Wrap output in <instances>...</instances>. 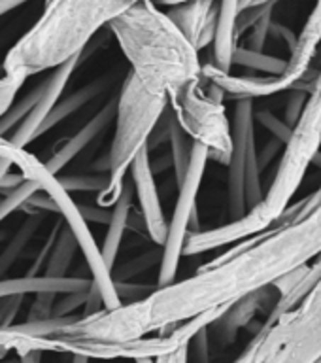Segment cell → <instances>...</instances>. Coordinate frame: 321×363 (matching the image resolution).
<instances>
[{
    "label": "cell",
    "mask_w": 321,
    "mask_h": 363,
    "mask_svg": "<svg viewBox=\"0 0 321 363\" xmlns=\"http://www.w3.org/2000/svg\"><path fill=\"white\" fill-rule=\"evenodd\" d=\"M187 363H212L208 328L201 329L187 345Z\"/></svg>",
    "instance_id": "obj_32"
},
{
    "label": "cell",
    "mask_w": 321,
    "mask_h": 363,
    "mask_svg": "<svg viewBox=\"0 0 321 363\" xmlns=\"http://www.w3.org/2000/svg\"><path fill=\"white\" fill-rule=\"evenodd\" d=\"M135 363H155V357H138Z\"/></svg>",
    "instance_id": "obj_47"
},
{
    "label": "cell",
    "mask_w": 321,
    "mask_h": 363,
    "mask_svg": "<svg viewBox=\"0 0 321 363\" xmlns=\"http://www.w3.org/2000/svg\"><path fill=\"white\" fill-rule=\"evenodd\" d=\"M91 288V277H67L61 280H51L45 277L36 278H4L0 280V299L10 295H34L42 291L64 295L76 294V291H87Z\"/></svg>",
    "instance_id": "obj_18"
},
{
    "label": "cell",
    "mask_w": 321,
    "mask_h": 363,
    "mask_svg": "<svg viewBox=\"0 0 321 363\" xmlns=\"http://www.w3.org/2000/svg\"><path fill=\"white\" fill-rule=\"evenodd\" d=\"M321 42V2L314 6V10L306 19L305 27L300 30L299 38L295 40L291 48V57L286 61V68L280 76H276V84L282 91L293 89L295 85L305 78L310 70V65L317 53V45Z\"/></svg>",
    "instance_id": "obj_16"
},
{
    "label": "cell",
    "mask_w": 321,
    "mask_h": 363,
    "mask_svg": "<svg viewBox=\"0 0 321 363\" xmlns=\"http://www.w3.org/2000/svg\"><path fill=\"white\" fill-rule=\"evenodd\" d=\"M23 2H0V17L6 16V13H10V11L17 10V8H21Z\"/></svg>",
    "instance_id": "obj_43"
},
{
    "label": "cell",
    "mask_w": 321,
    "mask_h": 363,
    "mask_svg": "<svg viewBox=\"0 0 321 363\" xmlns=\"http://www.w3.org/2000/svg\"><path fill=\"white\" fill-rule=\"evenodd\" d=\"M84 55L74 57V59H70L68 62H64V65H61L59 68H55V70L50 74V78H45L44 93L40 96L38 104L34 106L33 112L28 113V118L11 133V136L8 138L10 144H13V146L19 147V150H25L30 142H34L38 138L40 127H42V123L45 121V118L50 116L51 110H53L62 99V93L67 89L68 82L72 78V74L76 72V68L81 65Z\"/></svg>",
    "instance_id": "obj_13"
},
{
    "label": "cell",
    "mask_w": 321,
    "mask_h": 363,
    "mask_svg": "<svg viewBox=\"0 0 321 363\" xmlns=\"http://www.w3.org/2000/svg\"><path fill=\"white\" fill-rule=\"evenodd\" d=\"M70 363H91V359L84 356H72L70 357Z\"/></svg>",
    "instance_id": "obj_45"
},
{
    "label": "cell",
    "mask_w": 321,
    "mask_h": 363,
    "mask_svg": "<svg viewBox=\"0 0 321 363\" xmlns=\"http://www.w3.org/2000/svg\"><path fill=\"white\" fill-rule=\"evenodd\" d=\"M169 155L170 163H172V169H174L176 186H180L181 182H184V178H186L189 163H191L195 142L184 133V129H181L180 125L176 123V119L172 118V113L169 116Z\"/></svg>",
    "instance_id": "obj_23"
},
{
    "label": "cell",
    "mask_w": 321,
    "mask_h": 363,
    "mask_svg": "<svg viewBox=\"0 0 321 363\" xmlns=\"http://www.w3.org/2000/svg\"><path fill=\"white\" fill-rule=\"evenodd\" d=\"M276 4L272 2L266 11L261 16V19L255 23L254 27L248 30V36L244 40V50H249V51H255V53H263L265 50V44H266V38H269V34H271V27H272V11H274Z\"/></svg>",
    "instance_id": "obj_29"
},
{
    "label": "cell",
    "mask_w": 321,
    "mask_h": 363,
    "mask_svg": "<svg viewBox=\"0 0 321 363\" xmlns=\"http://www.w3.org/2000/svg\"><path fill=\"white\" fill-rule=\"evenodd\" d=\"M78 210L85 221H95V223H106L110 221L112 208H98V206H89V204H78Z\"/></svg>",
    "instance_id": "obj_39"
},
{
    "label": "cell",
    "mask_w": 321,
    "mask_h": 363,
    "mask_svg": "<svg viewBox=\"0 0 321 363\" xmlns=\"http://www.w3.org/2000/svg\"><path fill=\"white\" fill-rule=\"evenodd\" d=\"M189 345V342H187ZM187 345L176 348V350L155 357V363H187Z\"/></svg>",
    "instance_id": "obj_40"
},
{
    "label": "cell",
    "mask_w": 321,
    "mask_h": 363,
    "mask_svg": "<svg viewBox=\"0 0 321 363\" xmlns=\"http://www.w3.org/2000/svg\"><path fill=\"white\" fill-rule=\"evenodd\" d=\"M61 225H62V220H59L55 225L51 227L50 237L45 238V242L42 244V248H40V252L36 254V257H34L33 265L28 267V271L25 277H28V278L42 277V272H44L45 263H47V257H50V252H51V248H53V242H55V238H57V235H59V229H61Z\"/></svg>",
    "instance_id": "obj_33"
},
{
    "label": "cell",
    "mask_w": 321,
    "mask_h": 363,
    "mask_svg": "<svg viewBox=\"0 0 321 363\" xmlns=\"http://www.w3.org/2000/svg\"><path fill=\"white\" fill-rule=\"evenodd\" d=\"M232 150L227 178V204L231 221L240 220L263 201L261 169L255 146V104L238 101L231 123Z\"/></svg>",
    "instance_id": "obj_8"
},
{
    "label": "cell",
    "mask_w": 321,
    "mask_h": 363,
    "mask_svg": "<svg viewBox=\"0 0 321 363\" xmlns=\"http://www.w3.org/2000/svg\"><path fill=\"white\" fill-rule=\"evenodd\" d=\"M78 242L76 238L70 233V229L67 227V223L62 221L61 229H59V235H57L55 242H53V248L50 252V257H47V263H45V269L42 272V277L51 278V280H61V278L68 277V271L74 263V257L78 254Z\"/></svg>",
    "instance_id": "obj_22"
},
{
    "label": "cell",
    "mask_w": 321,
    "mask_h": 363,
    "mask_svg": "<svg viewBox=\"0 0 321 363\" xmlns=\"http://www.w3.org/2000/svg\"><path fill=\"white\" fill-rule=\"evenodd\" d=\"M169 108V99L147 91L133 72H127L118 93L113 138L108 150V187L98 193L96 206L112 208L123 189L130 164L147 146L155 125Z\"/></svg>",
    "instance_id": "obj_5"
},
{
    "label": "cell",
    "mask_w": 321,
    "mask_h": 363,
    "mask_svg": "<svg viewBox=\"0 0 321 363\" xmlns=\"http://www.w3.org/2000/svg\"><path fill=\"white\" fill-rule=\"evenodd\" d=\"M116 108H118V96L110 99L76 135H72L68 140H64L61 146L57 147L53 155L44 163L45 172L51 176H59V172L67 164L72 163L74 159L78 157L85 147H89L113 123V119H116Z\"/></svg>",
    "instance_id": "obj_15"
},
{
    "label": "cell",
    "mask_w": 321,
    "mask_h": 363,
    "mask_svg": "<svg viewBox=\"0 0 321 363\" xmlns=\"http://www.w3.org/2000/svg\"><path fill=\"white\" fill-rule=\"evenodd\" d=\"M45 79H42L33 91H28L27 95L19 99V101L11 102V106L0 116V136L2 138H10L11 133L19 127V125L28 118V113L33 112L34 106L38 104L40 96L44 93Z\"/></svg>",
    "instance_id": "obj_24"
},
{
    "label": "cell",
    "mask_w": 321,
    "mask_h": 363,
    "mask_svg": "<svg viewBox=\"0 0 321 363\" xmlns=\"http://www.w3.org/2000/svg\"><path fill=\"white\" fill-rule=\"evenodd\" d=\"M113 286H116V294H118L121 305H130V303H136V301L146 299L147 295L155 289V286L136 282H113Z\"/></svg>",
    "instance_id": "obj_34"
},
{
    "label": "cell",
    "mask_w": 321,
    "mask_h": 363,
    "mask_svg": "<svg viewBox=\"0 0 321 363\" xmlns=\"http://www.w3.org/2000/svg\"><path fill=\"white\" fill-rule=\"evenodd\" d=\"M40 191V184L36 180H25L19 187L13 191L6 193L0 199V221H4L8 216L23 208V204L27 203L28 199L33 197L34 193Z\"/></svg>",
    "instance_id": "obj_27"
},
{
    "label": "cell",
    "mask_w": 321,
    "mask_h": 363,
    "mask_svg": "<svg viewBox=\"0 0 321 363\" xmlns=\"http://www.w3.org/2000/svg\"><path fill=\"white\" fill-rule=\"evenodd\" d=\"M278 301H280V291L274 286L244 295L227 306L225 312L210 325L208 333L214 335L223 348L231 346L237 340L240 329L249 328V323L254 322L259 312H265V316H269Z\"/></svg>",
    "instance_id": "obj_12"
},
{
    "label": "cell",
    "mask_w": 321,
    "mask_h": 363,
    "mask_svg": "<svg viewBox=\"0 0 321 363\" xmlns=\"http://www.w3.org/2000/svg\"><path fill=\"white\" fill-rule=\"evenodd\" d=\"M240 356L246 363H316L321 359V277L282 316H266Z\"/></svg>",
    "instance_id": "obj_6"
},
{
    "label": "cell",
    "mask_w": 321,
    "mask_h": 363,
    "mask_svg": "<svg viewBox=\"0 0 321 363\" xmlns=\"http://www.w3.org/2000/svg\"><path fill=\"white\" fill-rule=\"evenodd\" d=\"M306 93H308L306 89H297L293 95L289 96L288 110H286V125H288L289 129H293V125L297 123V119H299L300 110L305 106Z\"/></svg>",
    "instance_id": "obj_38"
},
{
    "label": "cell",
    "mask_w": 321,
    "mask_h": 363,
    "mask_svg": "<svg viewBox=\"0 0 321 363\" xmlns=\"http://www.w3.org/2000/svg\"><path fill=\"white\" fill-rule=\"evenodd\" d=\"M321 255V203L308 214L246 238L181 282L153 289L146 299L101 311L78 322L84 339L135 340L170 333L191 318L231 305L276 284Z\"/></svg>",
    "instance_id": "obj_1"
},
{
    "label": "cell",
    "mask_w": 321,
    "mask_h": 363,
    "mask_svg": "<svg viewBox=\"0 0 321 363\" xmlns=\"http://www.w3.org/2000/svg\"><path fill=\"white\" fill-rule=\"evenodd\" d=\"M45 218L47 216L42 214V212H28L27 218L19 225V229L11 235L6 248L0 252V280H4L6 274L13 269L17 261L21 259L23 252L27 250V246L30 244L34 235L38 233L40 227L44 225Z\"/></svg>",
    "instance_id": "obj_21"
},
{
    "label": "cell",
    "mask_w": 321,
    "mask_h": 363,
    "mask_svg": "<svg viewBox=\"0 0 321 363\" xmlns=\"http://www.w3.org/2000/svg\"><path fill=\"white\" fill-rule=\"evenodd\" d=\"M25 180H36L40 184V191H44L47 197L55 203L57 212L62 216V221L67 223L70 233L78 242V248L81 250L87 267L91 271V282L98 289V294L102 297V305L104 311H113L121 306L118 294H116V286H113L112 271L108 269L106 263L102 261L101 246L96 244L93 233L89 231L87 221L81 218L78 210V204L74 203V199L70 197V193H67L59 186L57 176H51L45 172L44 163H40L38 159L33 157V161L19 172Z\"/></svg>",
    "instance_id": "obj_9"
},
{
    "label": "cell",
    "mask_w": 321,
    "mask_h": 363,
    "mask_svg": "<svg viewBox=\"0 0 321 363\" xmlns=\"http://www.w3.org/2000/svg\"><path fill=\"white\" fill-rule=\"evenodd\" d=\"M133 201H135L133 184H130V180H125L119 199L112 206V216H110V221H108L106 237H104V242L101 246L102 261L106 263L110 271L116 269L121 242H123L125 231H127V225H129V216L133 212Z\"/></svg>",
    "instance_id": "obj_19"
},
{
    "label": "cell",
    "mask_w": 321,
    "mask_h": 363,
    "mask_svg": "<svg viewBox=\"0 0 321 363\" xmlns=\"http://www.w3.org/2000/svg\"><path fill=\"white\" fill-rule=\"evenodd\" d=\"M10 169H11L10 161H6V159H0V180H2V178H4L8 172H10Z\"/></svg>",
    "instance_id": "obj_44"
},
{
    "label": "cell",
    "mask_w": 321,
    "mask_h": 363,
    "mask_svg": "<svg viewBox=\"0 0 321 363\" xmlns=\"http://www.w3.org/2000/svg\"><path fill=\"white\" fill-rule=\"evenodd\" d=\"M59 186L67 193H102L108 187V174H68L57 176Z\"/></svg>",
    "instance_id": "obj_26"
},
{
    "label": "cell",
    "mask_w": 321,
    "mask_h": 363,
    "mask_svg": "<svg viewBox=\"0 0 321 363\" xmlns=\"http://www.w3.org/2000/svg\"><path fill=\"white\" fill-rule=\"evenodd\" d=\"M125 6L127 2H47L38 21L8 51L2 72L28 78L84 55L91 40Z\"/></svg>",
    "instance_id": "obj_3"
},
{
    "label": "cell",
    "mask_w": 321,
    "mask_h": 363,
    "mask_svg": "<svg viewBox=\"0 0 321 363\" xmlns=\"http://www.w3.org/2000/svg\"><path fill=\"white\" fill-rule=\"evenodd\" d=\"M321 147V70L306 93L305 106L291 129L282 150L276 176L269 191L255 208L235 221L238 237L249 238L272 227L289 208L295 193L305 180L306 170L314 163Z\"/></svg>",
    "instance_id": "obj_4"
},
{
    "label": "cell",
    "mask_w": 321,
    "mask_h": 363,
    "mask_svg": "<svg viewBox=\"0 0 321 363\" xmlns=\"http://www.w3.org/2000/svg\"><path fill=\"white\" fill-rule=\"evenodd\" d=\"M280 147H282V142L274 138V140H272L271 144H266V147H265V150H263V152L257 153V159H259V169L261 170L265 169V164L271 163V159L274 157V155H276L278 152H280Z\"/></svg>",
    "instance_id": "obj_41"
},
{
    "label": "cell",
    "mask_w": 321,
    "mask_h": 363,
    "mask_svg": "<svg viewBox=\"0 0 321 363\" xmlns=\"http://www.w3.org/2000/svg\"><path fill=\"white\" fill-rule=\"evenodd\" d=\"M25 301V295H10V297H2L0 299V331L10 329L16 325V318L19 314Z\"/></svg>",
    "instance_id": "obj_35"
},
{
    "label": "cell",
    "mask_w": 321,
    "mask_h": 363,
    "mask_svg": "<svg viewBox=\"0 0 321 363\" xmlns=\"http://www.w3.org/2000/svg\"><path fill=\"white\" fill-rule=\"evenodd\" d=\"M129 180L135 189V197L140 204V216L146 223V235L153 244L163 248L169 233V221L164 216L161 197H159L157 184H155V174L152 170V153L144 147L136 155L135 163L129 169Z\"/></svg>",
    "instance_id": "obj_11"
},
{
    "label": "cell",
    "mask_w": 321,
    "mask_h": 363,
    "mask_svg": "<svg viewBox=\"0 0 321 363\" xmlns=\"http://www.w3.org/2000/svg\"><path fill=\"white\" fill-rule=\"evenodd\" d=\"M316 363H321V359H320V362H316Z\"/></svg>",
    "instance_id": "obj_48"
},
{
    "label": "cell",
    "mask_w": 321,
    "mask_h": 363,
    "mask_svg": "<svg viewBox=\"0 0 321 363\" xmlns=\"http://www.w3.org/2000/svg\"><path fill=\"white\" fill-rule=\"evenodd\" d=\"M232 65L252 68V70H257V72H266L269 76H280L283 72V68H286L283 59L266 55L265 51L263 53H255V51L244 50L240 45H237V50H235Z\"/></svg>",
    "instance_id": "obj_25"
},
{
    "label": "cell",
    "mask_w": 321,
    "mask_h": 363,
    "mask_svg": "<svg viewBox=\"0 0 321 363\" xmlns=\"http://www.w3.org/2000/svg\"><path fill=\"white\" fill-rule=\"evenodd\" d=\"M112 85V76L106 74V76H101V78L93 79L91 84L81 85L79 89L72 91L70 95L62 96L59 104H57L51 113L45 118V121L42 123L38 130V136H42L44 133L51 130L53 127H57L59 123H62L64 119H68L74 113H78L84 106H87L91 101H95L96 96H101L102 93H106V89H110Z\"/></svg>",
    "instance_id": "obj_20"
},
{
    "label": "cell",
    "mask_w": 321,
    "mask_h": 363,
    "mask_svg": "<svg viewBox=\"0 0 321 363\" xmlns=\"http://www.w3.org/2000/svg\"><path fill=\"white\" fill-rule=\"evenodd\" d=\"M169 110L184 133L195 144L206 147L208 161L214 159L221 164H229L232 135L225 99L214 84L203 78V72L197 82L169 96Z\"/></svg>",
    "instance_id": "obj_7"
},
{
    "label": "cell",
    "mask_w": 321,
    "mask_h": 363,
    "mask_svg": "<svg viewBox=\"0 0 321 363\" xmlns=\"http://www.w3.org/2000/svg\"><path fill=\"white\" fill-rule=\"evenodd\" d=\"M240 11V2H220L218 23H215L214 42H212V67L221 72L231 74L232 55L238 45L237 17Z\"/></svg>",
    "instance_id": "obj_17"
},
{
    "label": "cell",
    "mask_w": 321,
    "mask_h": 363,
    "mask_svg": "<svg viewBox=\"0 0 321 363\" xmlns=\"http://www.w3.org/2000/svg\"><path fill=\"white\" fill-rule=\"evenodd\" d=\"M55 299H57V294H50V291L34 294V299L33 303H30V308H28L27 312V323L51 320V318H53Z\"/></svg>",
    "instance_id": "obj_31"
},
{
    "label": "cell",
    "mask_w": 321,
    "mask_h": 363,
    "mask_svg": "<svg viewBox=\"0 0 321 363\" xmlns=\"http://www.w3.org/2000/svg\"><path fill=\"white\" fill-rule=\"evenodd\" d=\"M87 297H89V289L87 291H76V294L57 295L55 306H53V318L76 316V312L79 308H85Z\"/></svg>",
    "instance_id": "obj_30"
},
{
    "label": "cell",
    "mask_w": 321,
    "mask_h": 363,
    "mask_svg": "<svg viewBox=\"0 0 321 363\" xmlns=\"http://www.w3.org/2000/svg\"><path fill=\"white\" fill-rule=\"evenodd\" d=\"M218 10L215 2H170L164 13L198 53L214 42Z\"/></svg>",
    "instance_id": "obj_14"
},
{
    "label": "cell",
    "mask_w": 321,
    "mask_h": 363,
    "mask_svg": "<svg viewBox=\"0 0 321 363\" xmlns=\"http://www.w3.org/2000/svg\"><path fill=\"white\" fill-rule=\"evenodd\" d=\"M155 263H161V248H159L157 254L155 252H147V254L138 255L135 259L123 263L118 271H112L113 282H130V278L150 271Z\"/></svg>",
    "instance_id": "obj_28"
},
{
    "label": "cell",
    "mask_w": 321,
    "mask_h": 363,
    "mask_svg": "<svg viewBox=\"0 0 321 363\" xmlns=\"http://www.w3.org/2000/svg\"><path fill=\"white\" fill-rule=\"evenodd\" d=\"M42 354L40 350H28L19 356V363H42Z\"/></svg>",
    "instance_id": "obj_42"
},
{
    "label": "cell",
    "mask_w": 321,
    "mask_h": 363,
    "mask_svg": "<svg viewBox=\"0 0 321 363\" xmlns=\"http://www.w3.org/2000/svg\"><path fill=\"white\" fill-rule=\"evenodd\" d=\"M255 121L263 125V127H266L272 135L276 136V140H280L286 146V142H288L289 135H291V129L286 125V121H280L269 110H255Z\"/></svg>",
    "instance_id": "obj_36"
},
{
    "label": "cell",
    "mask_w": 321,
    "mask_h": 363,
    "mask_svg": "<svg viewBox=\"0 0 321 363\" xmlns=\"http://www.w3.org/2000/svg\"><path fill=\"white\" fill-rule=\"evenodd\" d=\"M0 363H19V356H6L4 359H0Z\"/></svg>",
    "instance_id": "obj_46"
},
{
    "label": "cell",
    "mask_w": 321,
    "mask_h": 363,
    "mask_svg": "<svg viewBox=\"0 0 321 363\" xmlns=\"http://www.w3.org/2000/svg\"><path fill=\"white\" fill-rule=\"evenodd\" d=\"M206 163H208L206 147L195 144L186 178L178 186L174 214L169 223L164 246L161 248L157 288H164L176 282V272L180 267V259L184 257V244L187 235L201 231V227L197 225V197L206 172Z\"/></svg>",
    "instance_id": "obj_10"
},
{
    "label": "cell",
    "mask_w": 321,
    "mask_h": 363,
    "mask_svg": "<svg viewBox=\"0 0 321 363\" xmlns=\"http://www.w3.org/2000/svg\"><path fill=\"white\" fill-rule=\"evenodd\" d=\"M108 28L147 91L169 99L201 78L198 53L157 4L127 2Z\"/></svg>",
    "instance_id": "obj_2"
},
{
    "label": "cell",
    "mask_w": 321,
    "mask_h": 363,
    "mask_svg": "<svg viewBox=\"0 0 321 363\" xmlns=\"http://www.w3.org/2000/svg\"><path fill=\"white\" fill-rule=\"evenodd\" d=\"M321 203V187L316 189V191L308 195L306 199H303L300 203L297 204H289V208L283 212L280 218H278L276 223H282V221H289V220H295V218H300V216L308 214L312 208H316L317 204Z\"/></svg>",
    "instance_id": "obj_37"
}]
</instances>
